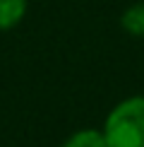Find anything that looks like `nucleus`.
I'll use <instances>...</instances> for the list:
<instances>
[{
  "instance_id": "nucleus-1",
  "label": "nucleus",
  "mask_w": 144,
  "mask_h": 147,
  "mask_svg": "<svg viewBox=\"0 0 144 147\" xmlns=\"http://www.w3.org/2000/svg\"><path fill=\"white\" fill-rule=\"evenodd\" d=\"M101 133L108 147H144V96H127L115 104Z\"/></svg>"
},
{
  "instance_id": "nucleus-2",
  "label": "nucleus",
  "mask_w": 144,
  "mask_h": 147,
  "mask_svg": "<svg viewBox=\"0 0 144 147\" xmlns=\"http://www.w3.org/2000/svg\"><path fill=\"white\" fill-rule=\"evenodd\" d=\"M29 0H0V32L17 27L27 15Z\"/></svg>"
},
{
  "instance_id": "nucleus-3",
  "label": "nucleus",
  "mask_w": 144,
  "mask_h": 147,
  "mask_svg": "<svg viewBox=\"0 0 144 147\" xmlns=\"http://www.w3.org/2000/svg\"><path fill=\"white\" fill-rule=\"evenodd\" d=\"M120 24L130 36H137V39H144V3H135L130 5L127 10L120 17Z\"/></svg>"
},
{
  "instance_id": "nucleus-4",
  "label": "nucleus",
  "mask_w": 144,
  "mask_h": 147,
  "mask_svg": "<svg viewBox=\"0 0 144 147\" xmlns=\"http://www.w3.org/2000/svg\"><path fill=\"white\" fill-rule=\"evenodd\" d=\"M63 147H108L106 145V138L101 130L96 128H84V130H77L65 140Z\"/></svg>"
}]
</instances>
